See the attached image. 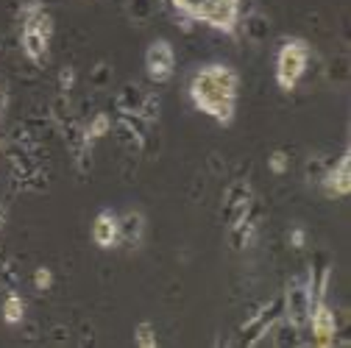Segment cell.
I'll return each mask as SVG.
<instances>
[{
  "instance_id": "6",
  "label": "cell",
  "mask_w": 351,
  "mask_h": 348,
  "mask_svg": "<svg viewBox=\"0 0 351 348\" xmlns=\"http://www.w3.org/2000/svg\"><path fill=\"white\" fill-rule=\"evenodd\" d=\"M145 73L154 84H167L176 73V51L167 39H154L145 48Z\"/></svg>"
},
{
  "instance_id": "32",
  "label": "cell",
  "mask_w": 351,
  "mask_h": 348,
  "mask_svg": "<svg viewBox=\"0 0 351 348\" xmlns=\"http://www.w3.org/2000/svg\"><path fill=\"white\" fill-rule=\"evenodd\" d=\"M0 48H3V36H0Z\"/></svg>"
},
{
  "instance_id": "2",
  "label": "cell",
  "mask_w": 351,
  "mask_h": 348,
  "mask_svg": "<svg viewBox=\"0 0 351 348\" xmlns=\"http://www.w3.org/2000/svg\"><path fill=\"white\" fill-rule=\"evenodd\" d=\"M310 64V45L298 36H287L276 53V84L282 92H293Z\"/></svg>"
},
{
  "instance_id": "8",
  "label": "cell",
  "mask_w": 351,
  "mask_h": 348,
  "mask_svg": "<svg viewBox=\"0 0 351 348\" xmlns=\"http://www.w3.org/2000/svg\"><path fill=\"white\" fill-rule=\"evenodd\" d=\"M254 190H251V184L245 182V179H237V182H232L229 187H226V192H223V203H221V214H223V223L226 226H232L234 221H240V217L254 206Z\"/></svg>"
},
{
  "instance_id": "21",
  "label": "cell",
  "mask_w": 351,
  "mask_h": 348,
  "mask_svg": "<svg viewBox=\"0 0 351 348\" xmlns=\"http://www.w3.org/2000/svg\"><path fill=\"white\" fill-rule=\"evenodd\" d=\"M173 3V9L179 12L184 20H190V23H198V17H201V12L206 9V3L209 0H170Z\"/></svg>"
},
{
  "instance_id": "14",
  "label": "cell",
  "mask_w": 351,
  "mask_h": 348,
  "mask_svg": "<svg viewBox=\"0 0 351 348\" xmlns=\"http://www.w3.org/2000/svg\"><path fill=\"white\" fill-rule=\"evenodd\" d=\"M93 243L98 248H117L120 245V232H117V214L104 209L93 221Z\"/></svg>"
},
{
  "instance_id": "1",
  "label": "cell",
  "mask_w": 351,
  "mask_h": 348,
  "mask_svg": "<svg viewBox=\"0 0 351 348\" xmlns=\"http://www.w3.org/2000/svg\"><path fill=\"white\" fill-rule=\"evenodd\" d=\"M240 95V75L223 62H209L190 78V101L198 112L221 125H232Z\"/></svg>"
},
{
  "instance_id": "26",
  "label": "cell",
  "mask_w": 351,
  "mask_h": 348,
  "mask_svg": "<svg viewBox=\"0 0 351 348\" xmlns=\"http://www.w3.org/2000/svg\"><path fill=\"white\" fill-rule=\"evenodd\" d=\"M75 78H78V75H75V67L67 64V67L59 70V92H62V95H70V92L75 90Z\"/></svg>"
},
{
  "instance_id": "27",
  "label": "cell",
  "mask_w": 351,
  "mask_h": 348,
  "mask_svg": "<svg viewBox=\"0 0 351 348\" xmlns=\"http://www.w3.org/2000/svg\"><path fill=\"white\" fill-rule=\"evenodd\" d=\"M34 287L42 290V293L51 290V287H53V271H51V268H36V271H34Z\"/></svg>"
},
{
  "instance_id": "7",
  "label": "cell",
  "mask_w": 351,
  "mask_h": 348,
  "mask_svg": "<svg viewBox=\"0 0 351 348\" xmlns=\"http://www.w3.org/2000/svg\"><path fill=\"white\" fill-rule=\"evenodd\" d=\"M306 329L313 332V343L324 348V345H332L337 340V332L346 329V323L343 321L337 323L335 310L329 307L326 301H318V303H313V312H310V321H306Z\"/></svg>"
},
{
  "instance_id": "23",
  "label": "cell",
  "mask_w": 351,
  "mask_h": 348,
  "mask_svg": "<svg viewBox=\"0 0 351 348\" xmlns=\"http://www.w3.org/2000/svg\"><path fill=\"white\" fill-rule=\"evenodd\" d=\"M90 84L95 86V90H106V86L112 84V64L109 62H98L90 70Z\"/></svg>"
},
{
  "instance_id": "30",
  "label": "cell",
  "mask_w": 351,
  "mask_h": 348,
  "mask_svg": "<svg viewBox=\"0 0 351 348\" xmlns=\"http://www.w3.org/2000/svg\"><path fill=\"white\" fill-rule=\"evenodd\" d=\"M6 109H9V86H6L3 81H0V120H3Z\"/></svg>"
},
{
  "instance_id": "10",
  "label": "cell",
  "mask_w": 351,
  "mask_h": 348,
  "mask_svg": "<svg viewBox=\"0 0 351 348\" xmlns=\"http://www.w3.org/2000/svg\"><path fill=\"white\" fill-rule=\"evenodd\" d=\"M259 217H262V209H259V203L254 201V206L240 217V221H234L232 226H226V229H229V245H232L234 251H245V248L254 245L256 232H259Z\"/></svg>"
},
{
  "instance_id": "20",
  "label": "cell",
  "mask_w": 351,
  "mask_h": 348,
  "mask_svg": "<svg viewBox=\"0 0 351 348\" xmlns=\"http://www.w3.org/2000/svg\"><path fill=\"white\" fill-rule=\"evenodd\" d=\"M125 14L131 23L145 25L156 14V0H125Z\"/></svg>"
},
{
  "instance_id": "29",
  "label": "cell",
  "mask_w": 351,
  "mask_h": 348,
  "mask_svg": "<svg viewBox=\"0 0 351 348\" xmlns=\"http://www.w3.org/2000/svg\"><path fill=\"white\" fill-rule=\"evenodd\" d=\"M290 245L295 248V251H301L304 245H306V234H304V229H290Z\"/></svg>"
},
{
  "instance_id": "4",
  "label": "cell",
  "mask_w": 351,
  "mask_h": 348,
  "mask_svg": "<svg viewBox=\"0 0 351 348\" xmlns=\"http://www.w3.org/2000/svg\"><path fill=\"white\" fill-rule=\"evenodd\" d=\"M285 318L298 326V329H306V321H310V312H313V290H310V282H306V273L304 276H295L287 290H285Z\"/></svg>"
},
{
  "instance_id": "5",
  "label": "cell",
  "mask_w": 351,
  "mask_h": 348,
  "mask_svg": "<svg viewBox=\"0 0 351 348\" xmlns=\"http://www.w3.org/2000/svg\"><path fill=\"white\" fill-rule=\"evenodd\" d=\"M240 14H243V0H209L198 23H206L209 28L221 31V34H234Z\"/></svg>"
},
{
  "instance_id": "12",
  "label": "cell",
  "mask_w": 351,
  "mask_h": 348,
  "mask_svg": "<svg viewBox=\"0 0 351 348\" xmlns=\"http://www.w3.org/2000/svg\"><path fill=\"white\" fill-rule=\"evenodd\" d=\"M20 48L34 64H45L48 48H51V36L42 34L34 25H20Z\"/></svg>"
},
{
  "instance_id": "31",
  "label": "cell",
  "mask_w": 351,
  "mask_h": 348,
  "mask_svg": "<svg viewBox=\"0 0 351 348\" xmlns=\"http://www.w3.org/2000/svg\"><path fill=\"white\" fill-rule=\"evenodd\" d=\"M3 226H6V206L0 203V232H3Z\"/></svg>"
},
{
  "instance_id": "3",
  "label": "cell",
  "mask_w": 351,
  "mask_h": 348,
  "mask_svg": "<svg viewBox=\"0 0 351 348\" xmlns=\"http://www.w3.org/2000/svg\"><path fill=\"white\" fill-rule=\"evenodd\" d=\"M285 318V298L276 295L271 298L268 303H262V307L240 326V343L243 345H256L262 340H268V332Z\"/></svg>"
},
{
  "instance_id": "11",
  "label": "cell",
  "mask_w": 351,
  "mask_h": 348,
  "mask_svg": "<svg viewBox=\"0 0 351 348\" xmlns=\"http://www.w3.org/2000/svg\"><path fill=\"white\" fill-rule=\"evenodd\" d=\"M117 232H120V245L134 251L145 240V214L137 209H128L125 214L117 217Z\"/></svg>"
},
{
  "instance_id": "25",
  "label": "cell",
  "mask_w": 351,
  "mask_h": 348,
  "mask_svg": "<svg viewBox=\"0 0 351 348\" xmlns=\"http://www.w3.org/2000/svg\"><path fill=\"white\" fill-rule=\"evenodd\" d=\"M134 343H137L140 348H154V345H156V332H154V326H151V323H140V326L134 329Z\"/></svg>"
},
{
  "instance_id": "16",
  "label": "cell",
  "mask_w": 351,
  "mask_h": 348,
  "mask_svg": "<svg viewBox=\"0 0 351 348\" xmlns=\"http://www.w3.org/2000/svg\"><path fill=\"white\" fill-rule=\"evenodd\" d=\"M145 95H148L145 86H140V84H134V81H128V84H123V86H120V92L114 95V109H117V112L140 114Z\"/></svg>"
},
{
  "instance_id": "15",
  "label": "cell",
  "mask_w": 351,
  "mask_h": 348,
  "mask_svg": "<svg viewBox=\"0 0 351 348\" xmlns=\"http://www.w3.org/2000/svg\"><path fill=\"white\" fill-rule=\"evenodd\" d=\"M237 28L243 31V36L248 42H254V45H259V42H265L271 36V20H268V14H262L259 9H251V12L240 14Z\"/></svg>"
},
{
  "instance_id": "17",
  "label": "cell",
  "mask_w": 351,
  "mask_h": 348,
  "mask_svg": "<svg viewBox=\"0 0 351 348\" xmlns=\"http://www.w3.org/2000/svg\"><path fill=\"white\" fill-rule=\"evenodd\" d=\"M268 337H271L276 345H301V343H304V329H298V326H293L287 318H282V321L268 332Z\"/></svg>"
},
{
  "instance_id": "18",
  "label": "cell",
  "mask_w": 351,
  "mask_h": 348,
  "mask_svg": "<svg viewBox=\"0 0 351 348\" xmlns=\"http://www.w3.org/2000/svg\"><path fill=\"white\" fill-rule=\"evenodd\" d=\"M0 315H3L9 326H20L25 321V301L14 290H9V295L3 298V307H0Z\"/></svg>"
},
{
  "instance_id": "22",
  "label": "cell",
  "mask_w": 351,
  "mask_h": 348,
  "mask_svg": "<svg viewBox=\"0 0 351 348\" xmlns=\"http://www.w3.org/2000/svg\"><path fill=\"white\" fill-rule=\"evenodd\" d=\"M159 114H162V101H159V95H156V92H148V95H145V101H143L140 117H143L145 123L156 125V123H159Z\"/></svg>"
},
{
  "instance_id": "9",
  "label": "cell",
  "mask_w": 351,
  "mask_h": 348,
  "mask_svg": "<svg viewBox=\"0 0 351 348\" xmlns=\"http://www.w3.org/2000/svg\"><path fill=\"white\" fill-rule=\"evenodd\" d=\"M321 187L329 198H346L351 192V153L348 151H343L340 159L326 167Z\"/></svg>"
},
{
  "instance_id": "28",
  "label": "cell",
  "mask_w": 351,
  "mask_h": 348,
  "mask_svg": "<svg viewBox=\"0 0 351 348\" xmlns=\"http://www.w3.org/2000/svg\"><path fill=\"white\" fill-rule=\"evenodd\" d=\"M287 164H290V159H287V153H285V151H274V153L268 156V167L276 173V176L287 173Z\"/></svg>"
},
{
  "instance_id": "19",
  "label": "cell",
  "mask_w": 351,
  "mask_h": 348,
  "mask_svg": "<svg viewBox=\"0 0 351 348\" xmlns=\"http://www.w3.org/2000/svg\"><path fill=\"white\" fill-rule=\"evenodd\" d=\"M109 132H112V117L106 112H95L90 120H84V134H86V140H90L93 145L98 140H104Z\"/></svg>"
},
{
  "instance_id": "24",
  "label": "cell",
  "mask_w": 351,
  "mask_h": 348,
  "mask_svg": "<svg viewBox=\"0 0 351 348\" xmlns=\"http://www.w3.org/2000/svg\"><path fill=\"white\" fill-rule=\"evenodd\" d=\"M326 167H329V162L324 156H310V162H306V170H304L306 173V182H310V184H321Z\"/></svg>"
},
{
  "instance_id": "13",
  "label": "cell",
  "mask_w": 351,
  "mask_h": 348,
  "mask_svg": "<svg viewBox=\"0 0 351 348\" xmlns=\"http://www.w3.org/2000/svg\"><path fill=\"white\" fill-rule=\"evenodd\" d=\"M329 279H332V259L326 253H315L310 271H306V282L313 290V301H326V290H329Z\"/></svg>"
}]
</instances>
